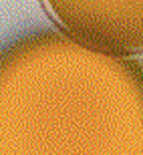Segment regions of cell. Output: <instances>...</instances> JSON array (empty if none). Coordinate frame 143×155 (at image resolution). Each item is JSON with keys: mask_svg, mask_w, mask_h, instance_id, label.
Listing matches in <instances>:
<instances>
[{"mask_svg": "<svg viewBox=\"0 0 143 155\" xmlns=\"http://www.w3.org/2000/svg\"><path fill=\"white\" fill-rule=\"evenodd\" d=\"M117 63L61 35L0 52V155H117Z\"/></svg>", "mask_w": 143, "mask_h": 155, "instance_id": "1", "label": "cell"}, {"mask_svg": "<svg viewBox=\"0 0 143 155\" xmlns=\"http://www.w3.org/2000/svg\"><path fill=\"white\" fill-rule=\"evenodd\" d=\"M73 38L113 54H143V0H42Z\"/></svg>", "mask_w": 143, "mask_h": 155, "instance_id": "2", "label": "cell"}]
</instances>
